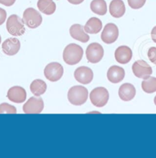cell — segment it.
<instances>
[{
    "instance_id": "cell-29",
    "label": "cell",
    "mask_w": 156,
    "mask_h": 158,
    "mask_svg": "<svg viewBox=\"0 0 156 158\" xmlns=\"http://www.w3.org/2000/svg\"><path fill=\"white\" fill-rule=\"evenodd\" d=\"M151 37H152V41L156 43V26L154 27L151 31Z\"/></svg>"
},
{
    "instance_id": "cell-13",
    "label": "cell",
    "mask_w": 156,
    "mask_h": 158,
    "mask_svg": "<svg viewBox=\"0 0 156 158\" xmlns=\"http://www.w3.org/2000/svg\"><path fill=\"white\" fill-rule=\"evenodd\" d=\"M20 48H21V43L19 40L15 38L7 39L2 45L3 52L9 56L16 55L20 50Z\"/></svg>"
},
{
    "instance_id": "cell-22",
    "label": "cell",
    "mask_w": 156,
    "mask_h": 158,
    "mask_svg": "<svg viewBox=\"0 0 156 158\" xmlns=\"http://www.w3.org/2000/svg\"><path fill=\"white\" fill-rule=\"evenodd\" d=\"M90 9L94 13L104 15L107 12V6L105 0H93L90 3Z\"/></svg>"
},
{
    "instance_id": "cell-5",
    "label": "cell",
    "mask_w": 156,
    "mask_h": 158,
    "mask_svg": "<svg viewBox=\"0 0 156 158\" xmlns=\"http://www.w3.org/2000/svg\"><path fill=\"white\" fill-rule=\"evenodd\" d=\"M22 22L28 28H36L42 23V17L41 14L33 8H28L23 13Z\"/></svg>"
},
{
    "instance_id": "cell-7",
    "label": "cell",
    "mask_w": 156,
    "mask_h": 158,
    "mask_svg": "<svg viewBox=\"0 0 156 158\" xmlns=\"http://www.w3.org/2000/svg\"><path fill=\"white\" fill-rule=\"evenodd\" d=\"M104 55L103 48L99 43H91L86 48V57L89 62L97 64L100 62Z\"/></svg>"
},
{
    "instance_id": "cell-10",
    "label": "cell",
    "mask_w": 156,
    "mask_h": 158,
    "mask_svg": "<svg viewBox=\"0 0 156 158\" xmlns=\"http://www.w3.org/2000/svg\"><path fill=\"white\" fill-rule=\"evenodd\" d=\"M22 108L26 114H40L44 109V102L41 98L31 97L23 105Z\"/></svg>"
},
{
    "instance_id": "cell-24",
    "label": "cell",
    "mask_w": 156,
    "mask_h": 158,
    "mask_svg": "<svg viewBox=\"0 0 156 158\" xmlns=\"http://www.w3.org/2000/svg\"><path fill=\"white\" fill-rule=\"evenodd\" d=\"M15 107L8 103H2L0 105V114H16Z\"/></svg>"
},
{
    "instance_id": "cell-28",
    "label": "cell",
    "mask_w": 156,
    "mask_h": 158,
    "mask_svg": "<svg viewBox=\"0 0 156 158\" xmlns=\"http://www.w3.org/2000/svg\"><path fill=\"white\" fill-rule=\"evenodd\" d=\"M16 0H0V4H2L6 6H12L14 5Z\"/></svg>"
},
{
    "instance_id": "cell-15",
    "label": "cell",
    "mask_w": 156,
    "mask_h": 158,
    "mask_svg": "<svg viewBox=\"0 0 156 158\" xmlns=\"http://www.w3.org/2000/svg\"><path fill=\"white\" fill-rule=\"evenodd\" d=\"M124 78H125V70L119 66H111L107 72V78L111 83H119L123 80Z\"/></svg>"
},
{
    "instance_id": "cell-8",
    "label": "cell",
    "mask_w": 156,
    "mask_h": 158,
    "mask_svg": "<svg viewBox=\"0 0 156 158\" xmlns=\"http://www.w3.org/2000/svg\"><path fill=\"white\" fill-rule=\"evenodd\" d=\"M132 72L134 75L138 78L146 79L152 74V69L146 61L143 60H138L132 64Z\"/></svg>"
},
{
    "instance_id": "cell-32",
    "label": "cell",
    "mask_w": 156,
    "mask_h": 158,
    "mask_svg": "<svg viewBox=\"0 0 156 158\" xmlns=\"http://www.w3.org/2000/svg\"><path fill=\"white\" fill-rule=\"evenodd\" d=\"M1 41H2V39H1V35H0V44H1Z\"/></svg>"
},
{
    "instance_id": "cell-12",
    "label": "cell",
    "mask_w": 156,
    "mask_h": 158,
    "mask_svg": "<svg viewBox=\"0 0 156 158\" xmlns=\"http://www.w3.org/2000/svg\"><path fill=\"white\" fill-rule=\"evenodd\" d=\"M26 91L20 86H14L8 91L7 98L14 103L21 104L26 100Z\"/></svg>"
},
{
    "instance_id": "cell-1",
    "label": "cell",
    "mask_w": 156,
    "mask_h": 158,
    "mask_svg": "<svg viewBox=\"0 0 156 158\" xmlns=\"http://www.w3.org/2000/svg\"><path fill=\"white\" fill-rule=\"evenodd\" d=\"M83 50L77 44H70L64 48L63 52V59L66 64L74 65L81 61L83 58Z\"/></svg>"
},
{
    "instance_id": "cell-27",
    "label": "cell",
    "mask_w": 156,
    "mask_h": 158,
    "mask_svg": "<svg viewBox=\"0 0 156 158\" xmlns=\"http://www.w3.org/2000/svg\"><path fill=\"white\" fill-rule=\"evenodd\" d=\"M6 17H7V14H6V10L0 8V26H2L5 23Z\"/></svg>"
},
{
    "instance_id": "cell-23",
    "label": "cell",
    "mask_w": 156,
    "mask_h": 158,
    "mask_svg": "<svg viewBox=\"0 0 156 158\" xmlns=\"http://www.w3.org/2000/svg\"><path fill=\"white\" fill-rule=\"evenodd\" d=\"M142 88L143 91L147 94H152L156 91V78L155 77H149L144 79L142 82Z\"/></svg>"
},
{
    "instance_id": "cell-9",
    "label": "cell",
    "mask_w": 156,
    "mask_h": 158,
    "mask_svg": "<svg viewBox=\"0 0 156 158\" xmlns=\"http://www.w3.org/2000/svg\"><path fill=\"white\" fill-rule=\"evenodd\" d=\"M119 37V28L113 23H108L101 33L102 41L106 44H113Z\"/></svg>"
},
{
    "instance_id": "cell-4",
    "label": "cell",
    "mask_w": 156,
    "mask_h": 158,
    "mask_svg": "<svg viewBox=\"0 0 156 158\" xmlns=\"http://www.w3.org/2000/svg\"><path fill=\"white\" fill-rule=\"evenodd\" d=\"M110 98L109 91L103 87H98L93 90L90 94V99L93 105L102 107L107 104Z\"/></svg>"
},
{
    "instance_id": "cell-31",
    "label": "cell",
    "mask_w": 156,
    "mask_h": 158,
    "mask_svg": "<svg viewBox=\"0 0 156 158\" xmlns=\"http://www.w3.org/2000/svg\"><path fill=\"white\" fill-rule=\"evenodd\" d=\"M154 103H155V105H156V96L155 97V98H154Z\"/></svg>"
},
{
    "instance_id": "cell-26",
    "label": "cell",
    "mask_w": 156,
    "mask_h": 158,
    "mask_svg": "<svg viewBox=\"0 0 156 158\" xmlns=\"http://www.w3.org/2000/svg\"><path fill=\"white\" fill-rule=\"evenodd\" d=\"M148 58L152 63L156 65V47H152L148 51Z\"/></svg>"
},
{
    "instance_id": "cell-6",
    "label": "cell",
    "mask_w": 156,
    "mask_h": 158,
    "mask_svg": "<svg viewBox=\"0 0 156 158\" xmlns=\"http://www.w3.org/2000/svg\"><path fill=\"white\" fill-rule=\"evenodd\" d=\"M45 78L48 81L55 82L62 78L64 74V68L60 63L51 62L45 67L44 70Z\"/></svg>"
},
{
    "instance_id": "cell-17",
    "label": "cell",
    "mask_w": 156,
    "mask_h": 158,
    "mask_svg": "<svg viewBox=\"0 0 156 158\" xmlns=\"http://www.w3.org/2000/svg\"><path fill=\"white\" fill-rule=\"evenodd\" d=\"M70 35L74 39L86 43L90 40V36L84 31V28L80 24H74L70 28Z\"/></svg>"
},
{
    "instance_id": "cell-2",
    "label": "cell",
    "mask_w": 156,
    "mask_h": 158,
    "mask_svg": "<svg viewBox=\"0 0 156 158\" xmlns=\"http://www.w3.org/2000/svg\"><path fill=\"white\" fill-rule=\"evenodd\" d=\"M88 98V91L83 86H74L70 88L67 93V98L71 105L75 106L83 105Z\"/></svg>"
},
{
    "instance_id": "cell-11",
    "label": "cell",
    "mask_w": 156,
    "mask_h": 158,
    "mask_svg": "<svg viewBox=\"0 0 156 158\" xmlns=\"http://www.w3.org/2000/svg\"><path fill=\"white\" fill-rule=\"evenodd\" d=\"M74 78L80 83L83 85H88L93 81L94 72L90 68L81 66L75 70Z\"/></svg>"
},
{
    "instance_id": "cell-18",
    "label": "cell",
    "mask_w": 156,
    "mask_h": 158,
    "mask_svg": "<svg viewBox=\"0 0 156 158\" xmlns=\"http://www.w3.org/2000/svg\"><path fill=\"white\" fill-rule=\"evenodd\" d=\"M126 12V6L122 0H113L110 4V13L114 18L123 16Z\"/></svg>"
},
{
    "instance_id": "cell-30",
    "label": "cell",
    "mask_w": 156,
    "mask_h": 158,
    "mask_svg": "<svg viewBox=\"0 0 156 158\" xmlns=\"http://www.w3.org/2000/svg\"><path fill=\"white\" fill-rule=\"evenodd\" d=\"M67 1H68L70 3H71V4L79 5V4H80V3L83 2L84 0H67Z\"/></svg>"
},
{
    "instance_id": "cell-16",
    "label": "cell",
    "mask_w": 156,
    "mask_h": 158,
    "mask_svg": "<svg viewBox=\"0 0 156 158\" xmlns=\"http://www.w3.org/2000/svg\"><path fill=\"white\" fill-rule=\"evenodd\" d=\"M136 90L133 85L130 83H125L119 87V96L121 100L124 102H130L135 98Z\"/></svg>"
},
{
    "instance_id": "cell-14",
    "label": "cell",
    "mask_w": 156,
    "mask_h": 158,
    "mask_svg": "<svg viewBox=\"0 0 156 158\" xmlns=\"http://www.w3.org/2000/svg\"><path fill=\"white\" fill-rule=\"evenodd\" d=\"M132 58V52L130 47L122 45L115 51V59L119 64H125L129 63Z\"/></svg>"
},
{
    "instance_id": "cell-25",
    "label": "cell",
    "mask_w": 156,
    "mask_h": 158,
    "mask_svg": "<svg viewBox=\"0 0 156 158\" xmlns=\"http://www.w3.org/2000/svg\"><path fill=\"white\" fill-rule=\"evenodd\" d=\"M146 0H128V4L132 9H141L146 4Z\"/></svg>"
},
{
    "instance_id": "cell-3",
    "label": "cell",
    "mask_w": 156,
    "mask_h": 158,
    "mask_svg": "<svg viewBox=\"0 0 156 158\" xmlns=\"http://www.w3.org/2000/svg\"><path fill=\"white\" fill-rule=\"evenodd\" d=\"M6 28L8 32L13 36H22L26 32L22 19L17 15H12L9 17L6 23Z\"/></svg>"
},
{
    "instance_id": "cell-21",
    "label": "cell",
    "mask_w": 156,
    "mask_h": 158,
    "mask_svg": "<svg viewBox=\"0 0 156 158\" xmlns=\"http://www.w3.org/2000/svg\"><path fill=\"white\" fill-rule=\"evenodd\" d=\"M30 90L34 96L39 97L46 92L47 85L44 81L41 79H36L31 82L30 85Z\"/></svg>"
},
{
    "instance_id": "cell-19",
    "label": "cell",
    "mask_w": 156,
    "mask_h": 158,
    "mask_svg": "<svg viewBox=\"0 0 156 158\" xmlns=\"http://www.w3.org/2000/svg\"><path fill=\"white\" fill-rule=\"evenodd\" d=\"M84 31L89 34H97L101 31L103 28L101 20L96 17H92L86 22V25L83 27Z\"/></svg>"
},
{
    "instance_id": "cell-20",
    "label": "cell",
    "mask_w": 156,
    "mask_h": 158,
    "mask_svg": "<svg viewBox=\"0 0 156 158\" xmlns=\"http://www.w3.org/2000/svg\"><path fill=\"white\" fill-rule=\"evenodd\" d=\"M37 6L39 11L45 15H52L56 11V4L53 0H38Z\"/></svg>"
}]
</instances>
